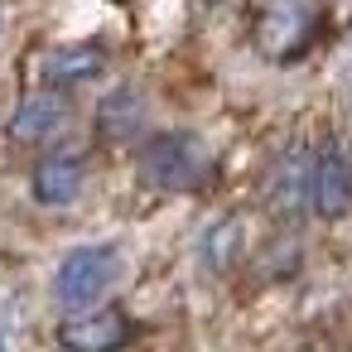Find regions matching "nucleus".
Segmentation results:
<instances>
[{
	"label": "nucleus",
	"instance_id": "obj_13",
	"mask_svg": "<svg viewBox=\"0 0 352 352\" xmlns=\"http://www.w3.org/2000/svg\"><path fill=\"white\" fill-rule=\"evenodd\" d=\"M203 6H222V0H203Z\"/></svg>",
	"mask_w": 352,
	"mask_h": 352
},
{
	"label": "nucleus",
	"instance_id": "obj_9",
	"mask_svg": "<svg viewBox=\"0 0 352 352\" xmlns=\"http://www.w3.org/2000/svg\"><path fill=\"white\" fill-rule=\"evenodd\" d=\"M265 203H270L275 212H285V217L309 212V155H304V150H289V155L275 164V174H270V184H265Z\"/></svg>",
	"mask_w": 352,
	"mask_h": 352
},
{
	"label": "nucleus",
	"instance_id": "obj_7",
	"mask_svg": "<svg viewBox=\"0 0 352 352\" xmlns=\"http://www.w3.org/2000/svg\"><path fill=\"white\" fill-rule=\"evenodd\" d=\"M82 179H87V155L73 150V145H63V150H54V155H44L34 164L30 188H34V203L63 208V203H73L82 193Z\"/></svg>",
	"mask_w": 352,
	"mask_h": 352
},
{
	"label": "nucleus",
	"instance_id": "obj_8",
	"mask_svg": "<svg viewBox=\"0 0 352 352\" xmlns=\"http://www.w3.org/2000/svg\"><path fill=\"white\" fill-rule=\"evenodd\" d=\"M63 121H68V97L54 92V87H39V92H30V97L15 107V116H10V140H20V145H44V140H54V135L63 131Z\"/></svg>",
	"mask_w": 352,
	"mask_h": 352
},
{
	"label": "nucleus",
	"instance_id": "obj_3",
	"mask_svg": "<svg viewBox=\"0 0 352 352\" xmlns=\"http://www.w3.org/2000/svg\"><path fill=\"white\" fill-rule=\"evenodd\" d=\"M116 275H121V256H116V246H73L63 261H58V270H54V299L68 309V314H78V309H92L111 285H116Z\"/></svg>",
	"mask_w": 352,
	"mask_h": 352
},
{
	"label": "nucleus",
	"instance_id": "obj_6",
	"mask_svg": "<svg viewBox=\"0 0 352 352\" xmlns=\"http://www.w3.org/2000/svg\"><path fill=\"white\" fill-rule=\"evenodd\" d=\"M102 73H107V49L102 44H58V49L34 58V78L54 92L58 87H82Z\"/></svg>",
	"mask_w": 352,
	"mask_h": 352
},
{
	"label": "nucleus",
	"instance_id": "obj_5",
	"mask_svg": "<svg viewBox=\"0 0 352 352\" xmlns=\"http://www.w3.org/2000/svg\"><path fill=\"white\" fill-rule=\"evenodd\" d=\"M135 338V318L126 309H78L58 323L63 352H126Z\"/></svg>",
	"mask_w": 352,
	"mask_h": 352
},
{
	"label": "nucleus",
	"instance_id": "obj_4",
	"mask_svg": "<svg viewBox=\"0 0 352 352\" xmlns=\"http://www.w3.org/2000/svg\"><path fill=\"white\" fill-rule=\"evenodd\" d=\"M352 208V155L342 150V140H323L309 155V212L333 222Z\"/></svg>",
	"mask_w": 352,
	"mask_h": 352
},
{
	"label": "nucleus",
	"instance_id": "obj_1",
	"mask_svg": "<svg viewBox=\"0 0 352 352\" xmlns=\"http://www.w3.org/2000/svg\"><path fill=\"white\" fill-rule=\"evenodd\" d=\"M212 179V155L198 131H155L135 155V184L145 193H198Z\"/></svg>",
	"mask_w": 352,
	"mask_h": 352
},
{
	"label": "nucleus",
	"instance_id": "obj_12",
	"mask_svg": "<svg viewBox=\"0 0 352 352\" xmlns=\"http://www.w3.org/2000/svg\"><path fill=\"white\" fill-rule=\"evenodd\" d=\"M0 352H6V294H0Z\"/></svg>",
	"mask_w": 352,
	"mask_h": 352
},
{
	"label": "nucleus",
	"instance_id": "obj_11",
	"mask_svg": "<svg viewBox=\"0 0 352 352\" xmlns=\"http://www.w3.org/2000/svg\"><path fill=\"white\" fill-rule=\"evenodd\" d=\"M241 246H246L241 217H217V222L203 232V261H208V270L227 275V270L241 261Z\"/></svg>",
	"mask_w": 352,
	"mask_h": 352
},
{
	"label": "nucleus",
	"instance_id": "obj_2",
	"mask_svg": "<svg viewBox=\"0 0 352 352\" xmlns=\"http://www.w3.org/2000/svg\"><path fill=\"white\" fill-rule=\"evenodd\" d=\"M323 20H328L323 0H261L251 20V44L270 63H294L318 44Z\"/></svg>",
	"mask_w": 352,
	"mask_h": 352
},
{
	"label": "nucleus",
	"instance_id": "obj_10",
	"mask_svg": "<svg viewBox=\"0 0 352 352\" xmlns=\"http://www.w3.org/2000/svg\"><path fill=\"white\" fill-rule=\"evenodd\" d=\"M145 131V97L135 87H116L102 107H97V135L111 145H126Z\"/></svg>",
	"mask_w": 352,
	"mask_h": 352
}]
</instances>
